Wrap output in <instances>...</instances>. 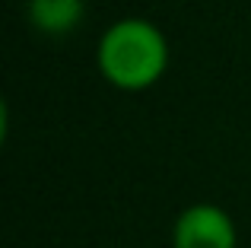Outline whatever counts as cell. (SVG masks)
<instances>
[{
	"instance_id": "obj_1",
	"label": "cell",
	"mask_w": 251,
	"mask_h": 248,
	"mask_svg": "<svg viewBox=\"0 0 251 248\" xmlns=\"http://www.w3.org/2000/svg\"><path fill=\"white\" fill-rule=\"evenodd\" d=\"M96 64L115 89L140 93L162 80L169 67V42L156 23L143 16H124L102 32Z\"/></svg>"
},
{
	"instance_id": "obj_2",
	"label": "cell",
	"mask_w": 251,
	"mask_h": 248,
	"mask_svg": "<svg viewBox=\"0 0 251 248\" xmlns=\"http://www.w3.org/2000/svg\"><path fill=\"white\" fill-rule=\"evenodd\" d=\"M235 223L216 204H191L172 226V248H235Z\"/></svg>"
},
{
	"instance_id": "obj_3",
	"label": "cell",
	"mask_w": 251,
	"mask_h": 248,
	"mask_svg": "<svg viewBox=\"0 0 251 248\" xmlns=\"http://www.w3.org/2000/svg\"><path fill=\"white\" fill-rule=\"evenodd\" d=\"M32 25L45 35H64L83 19V0H29Z\"/></svg>"
}]
</instances>
